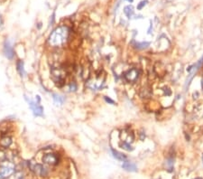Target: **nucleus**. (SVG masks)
I'll list each match as a JSON object with an SVG mask.
<instances>
[{"label": "nucleus", "mask_w": 203, "mask_h": 179, "mask_svg": "<svg viewBox=\"0 0 203 179\" xmlns=\"http://www.w3.org/2000/svg\"><path fill=\"white\" fill-rule=\"evenodd\" d=\"M70 35V29L65 26L62 25L55 28L52 33L50 35L48 43L52 47H59L65 43Z\"/></svg>", "instance_id": "obj_1"}, {"label": "nucleus", "mask_w": 203, "mask_h": 179, "mask_svg": "<svg viewBox=\"0 0 203 179\" xmlns=\"http://www.w3.org/2000/svg\"><path fill=\"white\" fill-rule=\"evenodd\" d=\"M52 79L58 87H62L65 84L66 71L60 67H52L51 68Z\"/></svg>", "instance_id": "obj_2"}, {"label": "nucleus", "mask_w": 203, "mask_h": 179, "mask_svg": "<svg viewBox=\"0 0 203 179\" xmlns=\"http://www.w3.org/2000/svg\"><path fill=\"white\" fill-rule=\"evenodd\" d=\"M28 168L30 171L36 176L39 177H47L49 175V170L42 164L34 162V161H28Z\"/></svg>", "instance_id": "obj_3"}, {"label": "nucleus", "mask_w": 203, "mask_h": 179, "mask_svg": "<svg viewBox=\"0 0 203 179\" xmlns=\"http://www.w3.org/2000/svg\"><path fill=\"white\" fill-rule=\"evenodd\" d=\"M16 171V165L6 159L5 161L0 163V179H5L12 175Z\"/></svg>", "instance_id": "obj_4"}, {"label": "nucleus", "mask_w": 203, "mask_h": 179, "mask_svg": "<svg viewBox=\"0 0 203 179\" xmlns=\"http://www.w3.org/2000/svg\"><path fill=\"white\" fill-rule=\"evenodd\" d=\"M42 160L43 164H45V165L54 167V166H57L58 164H59L60 157L55 153H47L42 157Z\"/></svg>", "instance_id": "obj_5"}, {"label": "nucleus", "mask_w": 203, "mask_h": 179, "mask_svg": "<svg viewBox=\"0 0 203 179\" xmlns=\"http://www.w3.org/2000/svg\"><path fill=\"white\" fill-rule=\"evenodd\" d=\"M25 100H27V102L29 103V106H30L31 110H33V113L34 116L36 117H42L43 116V108L39 105V103L38 102H35L30 99H27V97H25Z\"/></svg>", "instance_id": "obj_6"}, {"label": "nucleus", "mask_w": 203, "mask_h": 179, "mask_svg": "<svg viewBox=\"0 0 203 179\" xmlns=\"http://www.w3.org/2000/svg\"><path fill=\"white\" fill-rule=\"evenodd\" d=\"M138 77H139V71L136 68L130 69V70H128L125 73V78L129 82H136V80L138 79Z\"/></svg>", "instance_id": "obj_7"}, {"label": "nucleus", "mask_w": 203, "mask_h": 179, "mask_svg": "<svg viewBox=\"0 0 203 179\" xmlns=\"http://www.w3.org/2000/svg\"><path fill=\"white\" fill-rule=\"evenodd\" d=\"M4 53L9 60H12L14 57V51L9 41H6L4 43Z\"/></svg>", "instance_id": "obj_8"}, {"label": "nucleus", "mask_w": 203, "mask_h": 179, "mask_svg": "<svg viewBox=\"0 0 203 179\" xmlns=\"http://www.w3.org/2000/svg\"><path fill=\"white\" fill-rule=\"evenodd\" d=\"M13 143L12 138L8 135L6 136H1L0 137V147L3 149H6L8 148Z\"/></svg>", "instance_id": "obj_9"}, {"label": "nucleus", "mask_w": 203, "mask_h": 179, "mask_svg": "<svg viewBox=\"0 0 203 179\" xmlns=\"http://www.w3.org/2000/svg\"><path fill=\"white\" fill-rule=\"evenodd\" d=\"M122 167L124 169H126V171H130V172H136L137 171L136 165H134V164L131 162L125 161V163H123V165H122Z\"/></svg>", "instance_id": "obj_10"}, {"label": "nucleus", "mask_w": 203, "mask_h": 179, "mask_svg": "<svg viewBox=\"0 0 203 179\" xmlns=\"http://www.w3.org/2000/svg\"><path fill=\"white\" fill-rule=\"evenodd\" d=\"M111 152H112V154H113V157H114L115 159H118V160H119V161H123V162H125V161L126 160V157L123 153H120V152H118V150H115V149L111 148Z\"/></svg>", "instance_id": "obj_11"}, {"label": "nucleus", "mask_w": 203, "mask_h": 179, "mask_svg": "<svg viewBox=\"0 0 203 179\" xmlns=\"http://www.w3.org/2000/svg\"><path fill=\"white\" fill-rule=\"evenodd\" d=\"M16 70L21 76H24L25 71H24V62L22 61V60H18V61L16 62Z\"/></svg>", "instance_id": "obj_12"}, {"label": "nucleus", "mask_w": 203, "mask_h": 179, "mask_svg": "<svg viewBox=\"0 0 203 179\" xmlns=\"http://www.w3.org/2000/svg\"><path fill=\"white\" fill-rule=\"evenodd\" d=\"M124 13L128 18H131L134 14V7L132 6H126L124 8Z\"/></svg>", "instance_id": "obj_13"}, {"label": "nucleus", "mask_w": 203, "mask_h": 179, "mask_svg": "<svg viewBox=\"0 0 203 179\" xmlns=\"http://www.w3.org/2000/svg\"><path fill=\"white\" fill-rule=\"evenodd\" d=\"M52 99H53V100L56 102V103H58V104H63V102H64V97H62V96H61V95H59V94H57V93H53L52 94Z\"/></svg>", "instance_id": "obj_14"}, {"label": "nucleus", "mask_w": 203, "mask_h": 179, "mask_svg": "<svg viewBox=\"0 0 203 179\" xmlns=\"http://www.w3.org/2000/svg\"><path fill=\"white\" fill-rule=\"evenodd\" d=\"M149 43L148 42H143V43H136V48L138 49V50H142V49H144L146 48L147 46H149Z\"/></svg>", "instance_id": "obj_15"}, {"label": "nucleus", "mask_w": 203, "mask_h": 179, "mask_svg": "<svg viewBox=\"0 0 203 179\" xmlns=\"http://www.w3.org/2000/svg\"><path fill=\"white\" fill-rule=\"evenodd\" d=\"M120 146H121V147L122 148H124L125 150H126V151H132L133 150V147H132V146L130 145L129 143H127L126 141H123L121 144H120Z\"/></svg>", "instance_id": "obj_16"}, {"label": "nucleus", "mask_w": 203, "mask_h": 179, "mask_svg": "<svg viewBox=\"0 0 203 179\" xmlns=\"http://www.w3.org/2000/svg\"><path fill=\"white\" fill-rule=\"evenodd\" d=\"M6 159H7V156H6V153L5 152V150L3 148L0 147V163L5 161Z\"/></svg>", "instance_id": "obj_17"}, {"label": "nucleus", "mask_w": 203, "mask_h": 179, "mask_svg": "<svg viewBox=\"0 0 203 179\" xmlns=\"http://www.w3.org/2000/svg\"><path fill=\"white\" fill-rule=\"evenodd\" d=\"M69 88L70 90V92H75L77 90V84L74 82H71L69 85Z\"/></svg>", "instance_id": "obj_18"}, {"label": "nucleus", "mask_w": 203, "mask_h": 179, "mask_svg": "<svg viewBox=\"0 0 203 179\" xmlns=\"http://www.w3.org/2000/svg\"><path fill=\"white\" fill-rule=\"evenodd\" d=\"M147 0H143V1H141L139 4H138V6H137V9L138 10H141V9H143V7H144V6H146V4H147Z\"/></svg>", "instance_id": "obj_19"}, {"label": "nucleus", "mask_w": 203, "mask_h": 179, "mask_svg": "<svg viewBox=\"0 0 203 179\" xmlns=\"http://www.w3.org/2000/svg\"><path fill=\"white\" fill-rule=\"evenodd\" d=\"M104 99H105V100H106L107 102H108V103H110V104H115V101H114L112 99H110V98H108V97H107V96H105Z\"/></svg>", "instance_id": "obj_20"}, {"label": "nucleus", "mask_w": 203, "mask_h": 179, "mask_svg": "<svg viewBox=\"0 0 203 179\" xmlns=\"http://www.w3.org/2000/svg\"><path fill=\"white\" fill-rule=\"evenodd\" d=\"M2 25H3V19H2L1 14H0V26H1Z\"/></svg>", "instance_id": "obj_21"}, {"label": "nucleus", "mask_w": 203, "mask_h": 179, "mask_svg": "<svg viewBox=\"0 0 203 179\" xmlns=\"http://www.w3.org/2000/svg\"><path fill=\"white\" fill-rule=\"evenodd\" d=\"M126 1H128V2H130V3H133L134 0H126Z\"/></svg>", "instance_id": "obj_22"}, {"label": "nucleus", "mask_w": 203, "mask_h": 179, "mask_svg": "<svg viewBox=\"0 0 203 179\" xmlns=\"http://www.w3.org/2000/svg\"><path fill=\"white\" fill-rule=\"evenodd\" d=\"M201 86H202V88H203V80L201 81Z\"/></svg>", "instance_id": "obj_23"}, {"label": "nucleus", "mask_w": 203, "mask_h": 179, "mask_svg": "<svg viewBox=\"0 0 203 179\" xmlns=\"http://www.w3.org/2000/svg\"><path fill=\"white\" fill-rule=\"evenodd\" d=\"M195 179H202L201 177H197V178H195Z\"/></svg>", "instance_id": "obj_24"}, {"label": "nucleus", "mask_w": 203, "mask_h": 179, "mask_svg": "<svg viewBox=\"0 0 203 179\" xmlns=\"http://www.w3.org/2000/svg\"><path fill=\"white\" fill-rule=\"evenodd\" d=\"M202 161H203V155H202Z\"/></svg>", "instance_id": "obj_25"}, {"label": "nucleus", "mask_w": 203, "mask_h": 179, "mask_svg": "<svg viewBox=\"0 0 203 179\" xmlns=\"http://www.w3.org/2000/svg\"><path fill=\"white\" fill-rule=\"evenodd\" d=\"M5 179H6V178H5Z\"/></svg>", "instance_id": "obj_26"}]
</instances>
